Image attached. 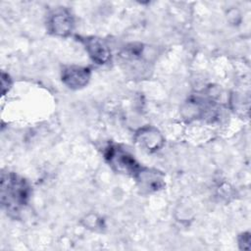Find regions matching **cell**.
Returning <instances> with one entry per match:
<instances>
[{
	"instance_id": "1",
	"label": "cell",
	"mask_w": 251,
	"mask_h": 251,
	"mask_svg": "<svg viewBox=\"0 0 251 251\" xmlns=\"http://www.w3.org/2000/svg\"><path fill=\"white\" fill-rule=\"evenodd\" d=\"M30 187L27 181L15 173H3L1 176V203L6 211L17 216L27 204Z\"/></svg>"
},
{
	"instance_id": "2",
	"label": "cell",
	"mask_w": 251,
	"mask_h": 251,
	"mask_svg": "<svg viewBox=\"0 0 251 251\" xmlns=\"http://www.w3.org/2000/svg\"><path fill=\"white\" fill-rule=\"evenodd\" d=\"M108 164L118 173L135 176L140 170L134 157L120 145H110L105 153Z\"/></svg>"
},
{
	"instance_id": "3",
	"label": "cell",
	"mask_w": 251,
	"mask_h": 251,
	"mask_svg": "<svg viewBox=\"0 0 251 251\" xmlns=\"http://www.w3.org/2000/svg\"><path fill=\"white\" fill-rule=\"evenodd\" d=\"M90 79V70L84 67L70 66L62 72L63 82L72 89L84 87Z\"/></svg>"
},
{
	"instance_id": "4",
	"label": "cell",
	"mask_w": 251,
	"mask_h": 251,
	"mask_svg": "<svg viewBox=\"0 0 251 251\" xmlns=\"http://www.w3.org/2000/svg\"><path fill=\"white\" fill-rule=\"evenodd\" d=\"M134 177L136 178L141 190L145 192L157 191L165 185L164 176L156 170L140 168Z\"/></svg>"
},
{
	"instance_id": "5",
	"label": "cell",
	"mask_w": 251,
	"mask_h": 251,
	"mask_svg": "<svg viewBox=\"0 0 251 251\" xmlns=\"http://www.w3.org/2000/svg\"><path fill=\"white\" fill-rule=\"evenodd\" d=\"M90 58L97 64H106L111 58V52L107 44L100 38L90 36L80 39Z\"/></svg>"
},
{
	"instance_id": "6",
	"label": "cell",
	"mask_w": 251,
	"mask_h": 251,
	"mask_svg": "<svg viewBox=\"0 0 251 251\" xmlns=\"http://www.w3.org/2000/svg\"><path fill=\"white\" fill-rule=\"evenodd\" d=\"M136 142L147 151L154 152L159 150L164 144V138L160 131L152 126L140 128L135 134Z\"/></svg>"
},
{
	"instance_id": "7",
	"label": "cell",
	"mask_w": 251,
	"mask_h": 251,
	"mask_svg": "<svg viewBox=\"0 0 251 251\" xmlns=\"http://www.w3.org/2000/svg\"><path fill=\"white\" fill-rule=\"evenodd\" d=\"M73 18L66 10L55 11L49 20V29L56 35H68L73 29Z\"/></svg>"
},
{
	"instance_id": "8",
	"label": "cell",
	"mask_w": 251,
	"mask_h": 251,
	"mask_svg": "<svg viewBox=\"0 0 251 251\" xmlns=\"http://www.w3.org/2000/svg\"><path fill=\"white\" fill-rule=\"evenodd\" d=\"M239 245L241 249L244 250H248L249 246H250V234L249 232H244L239 236Z\"/></svg>"
}]
</instances>
